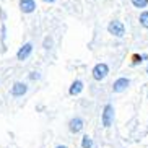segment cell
<instances>
[{
	"mask_svg": "<svg viewBox=\"0 0 148 148\" xmlns=\"http://www.w3.org/2000/svg\"><path fill=\"white\" fill-rule=\"evenodd\" d=\"M112 122H114V108L112 104H106L104 111H103V125L111 127Z\"/></svg>",
	"mask_w": 148,
	"mask_h": 148,
	"instance_id": "obj_3",
	"label": "cell"
},
{
	"mask_svg": "<svg viewBox=\"0 0 148 148\" xmlns=\"http://www.w3.org/2000/svg\"><path fill=\"white\" fill-rule=\"evenodd\" d=\"M109 73V67L108 64H96L95 69H93V78L101 82V80H104Z\"/></svg>",
	"mask_w": 148,
	"mask_h": 148,
	"instance_id": "obj_2",
	"label": "cell"
},
{
	"mask_svg": "<svg viewBox=\"0 0 148 148\" xmlns=\"http://www.w3.org/2000/svg\"><path fill=\"white\" fill-rule=\"evenodd\" d=\"M57 148H67V147H57Z\"/></svg>",
	"mask_w": 148,
	"mask_h": 148,
	"instance_id": "obj_17",
	"label": "cell"
},
{
	"mask_svg": "<svg viewBox=\"0 0 148 148\" xmlns=\"http://www.w3.org/2000/svg\"><path fill=\"white\" fill-rule=\"evenodd\" d=\"M138 21H140V25H142V26L148 29V12H142V13H140Z\"/></svg>",
	"mask_w": 148,
	"mask_h": 148,
	"instance_id": "obj_10",
	"label": "cell"
},
{
	"mask_svg": "<svg viewBox=\"0 0 148 148\" xmlns=\"http://www.w3.org/2000/svg\"><path fill=\"white\" fill-rule=\"evenodd\" d=\"M31 52H33V44L31 42L23 44V47H20V51L16 54V59L18 60H26L28 57L31 56Z\"/></svg>",
	"mask_w": 148,
	"mask_h": 148,
	"instance_id": "obj_5",
	"label": "cell"
},
{
	"mask_svg": "<svg viewBox=\"0 0 148 148\" xmlns=\"http://www.w3.org/2000/svg\"><path fill=\"white\" fill-rule=\"evenodd\" d=\"M130 85V80L129 78H117L116 82H114V85H112V91L114 93H122V91H125L127 90V86Z\"/></svg>",
	"mask_w": 148,
	"mask_h": 148,
	"instance_id": "obj_4",
	"label": "cell"
},
{
	"mask_svg": "<svg viewBox=\"0 0 148 148\" xmlns=\"http://www.w3.org/2000/svg\"><path fill=\"white\" fill-rule=\"evenodd\" d=\"M69 127H70V132H73V134H78V132L83 129V119L73 117L72 121H70Z\"/></svg>",
	"mask_w": 148,
	"mask_h": 148,
	"instance_id": "obj_8",
	"label": "cell"
},
{
	"mask_svg": "<svg viewBox=\"0 0 148 148\" xmlns=\"http://www.w3.org/2000/svg\"><path fill=\"white\" fill-rule=\"evenodd\" d=\"M147 73H148V69H147Z\"/></svg>",
	"mask_w": 148,
	"mask_h": 148,
	"instance_id": "obj_18",
	"label": "cell"
},
{
	"mask_svg": "<svg viewBox=\"0 0 148 148\" xmlns=\"http://www.w3.org/2000/svg\"><path fill=\"white\" fill-rule=\"evenodd\" d=\"M51 46H52V39H51V38H46V39H44V47L51 49Z\"/></svg>",
	"mask_w": 148,
	"mask_h": 148,
	"instance_id": "obj_14",
	"label": "cell"
},
{
	"mask_svg": "<svg viewBox=\"0 0 148 148\" xmlns=\"http://www.w3.org/2000/svg\"><path fill=\"white\" fill-rule=\"evenodd\" d=\"M44 2H49V3H52V2H56V0H44Z\"/></svg>",
	"mask_w": 148,
	"mask_h": 148,
	"instance_id": "obj_16",
	"label": "cell"
},
{
	"mask_svg": "<svg viewBox=\"0 0 148 148\" xmlns=\"http://www.w3.org/2000/svg\"><path fill=\"white\" fill-rule=\"evenodd\" d=\"M130 2L135 8H147L148 7V0H130Z\"/></svg>",
	"mask_w": 148,
	"mask_h": 148,
	"instance_id": "obj_11",
	"label": "cell"
},
{
	"mask_svg": "<svg viewBox=\"0 0 148 148\" xmlns=\"http://www.w3.org/2000/svg\"><path fill=\"white\" fill-rule=\"evenodd\" d=\"M108 31L109 34H112L114 38H124V34H125V28H124L122 21H119V20H114V21L109 23Z\"/></svg>",
	"mask_w": 148,
	"mask_h": 148,
	"instance_id": "obj_1",
	"label": "cell"
},
{
	"mask_svg": "<svg viewBox=\"0 0 148 148\" xmlns=\"http://www.w3.org/2000/svg\"><path fill=\"white\" fill-rule=\"evenodd\" d=\"M26 91H28V86L25 85V83H21V82L15 83L13 86H12V95L13 96H23Z\"/></svg>",
	"mask_w": 148,
	"mask_h": 148,
	"instance_id": "obj_7",
	"label": "cell"
},
{
	"mask_svg": "<svg viewBox=\"0 0 148 148\" xmlns=\"http://www.w3.org/2000/svg\"><path fill=\"white\" fill-rule=\"evenodd\" d=\"M39 77H41V75L38 73V72H33V73L29 75V78H31V80H38V78H39Z\"/></svg>",
	"mask_w": 148,
	"mask_h": 148,
	"instance_id": "obj_15",
	"label": "cell"
},
{
	"mask_svg": "<svg viewBox=\"0 0 148 148\" xmlns=\"http://www.w3.org/2000/svg\"><path fill=\"white\" fill-rule=\"evenodd\" d=\"M20 8L23 13H33L36 10V2L34 0H20Z\"/></svg>",
	"mask_w": 148,
	"mask_h": 148,
	"instance_id": "obj_6",
	"label": "cell"
},
{
	"mask_svg": "<svg viewBox=\"0 0 148 148\" xmlns=\"http://www.w3.org/2000/svg\"><path fill=\"white\" fill-rule=\"evenodd\" d=\"M82 147H83V148H91V147H93V140H91V137L85 135V137H83V140H82Z\"/></svg>",
	"mask_w": 148,
	"mask_h": 148,
	"instance_id": "obj_12",
	"label": "cell"
},
{
	"mask_svg": "<svg viewBox=\"0 0 148 148\" xmlns=\"http://www.w3.org/2000/svg\"><path fill=\"white\" fill-rule=\"evenodd\" d=\"M143 59H147V56H134V64H138V62H143Z\"/></svg>",
	"mask_w": 148,
	"mask_h": 148,
	"instance_id": "obj_13",
	"label": "cell"
},
{
	"mask_svg": "<svg viewBox=\"0 0 148 148\" xmlns=\"http://www.w3.org/2000/svg\"><path fill=\"white\" fill-rule=\"evenodd\" d=\"M82 91H83V82L82 80H75V82L72 83V86H70L69 93L72 96H77V95H80Z\"/></svg>",
	"mask_w": 148,
	"mask_h": 148,
	"instance_id": "obj_9",
	"label": "cell"
}]
</instances>
